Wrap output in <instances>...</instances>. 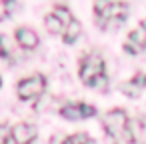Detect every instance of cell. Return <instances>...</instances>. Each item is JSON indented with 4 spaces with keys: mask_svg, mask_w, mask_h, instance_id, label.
I'll return each mask as SVG.
<instances>
[{
    "mask_svg": "<svg viewBox=\"0 0 146 144\" xmlns=\"http://www.w3.org/2000/svg\"><path fill=\"white\" fill-rule=\"evenodd\" d=\"M60 114L64 118H68V120H84V118L94 116L96 114V108L90 106V104L78 102V104H66V106H62L60 108Z\"/></svg>",
    "mask_w": 146,
    "mask_h": 144,
    "instance_id": "cell-4",
    "label": "cell"
},
{
    "mask_svg": "<svg viewBox=\"0 0 146 144\" xmlns=\"http://www.w3.org/2000/svg\"><path fill=\"white\" fill-rule=\"evenodd\" d=\"M112 140H114V144H142V142H138V140H136V136H134V132H132L130 124H128V126H126L118 136H114Z\"/></svg>",
    "mask_w": 146,
    "mask_h": 144,
    "instance_id": "cell-11",
    "label": "cell"
},
{
    "mask_svg": "<svg viewBox=\"0 0 146 144\" xmlns=\"http://www.w3.org/2000/svg\"><path fill=\"white\" fill-rule=\"evenodd\" d=\"M10 132L12 128H8V124H0V144H8V138L12 136Z\"/></svg>",
    "mask_w": 146,
    "mask_h": 144,
    "instance_id": "cell-16",
    "label": "cell"
},
{
    "mask_svg": "<svg viewBox=\"0 0 146 144\" xmlns=\"http://www.w3.org/2000/svg\"><path fill=\"white\" fill-rule=\"evenodd\" d=\"M62 144H92V138L88 136V134H72V136H68Z\"/></svg>",
    "mask_w": 146,
    "mask_h": 144,
    "instance_id": "cell-15",
    "label": "cell"
},
{
    "mask_svg": "<svg viewBox=\"0 0 146 144\" xmlns=\"http://www.w3.org/2000/svg\"><path fill=\"white\" fill-rule=\"evenodd\" d=\"M144 86H146V76H144Z\"/></svg>",
    "mask_w": 146,
    "mask_h": 144,
    "instance_id": "cell-20",
    "label": "cell"
},
{
    "mask_svg": "<svg viewBox=\"0 0 146 144\" xmlns=\"http://www.w3.org/2000/svg\"><path fill=\"white\" fill-rule=\"evenodd\" d=\"M16 42L24 48V50H34L38 46V34L32 30V28H26V26H20L16 30Z\"/></svg>",
    "mask_w": 146,
    "mask_h": 144,
    "instance_id": "cell-8",
    "label": "cell"
},
{
    "mask_svg": "<svg viewBox=\"0 0 146 144\" xmlns=\"http://www.w3.org/2000/svg\"><path fill=\"white\" fill-rule=\"evenodd\" d=\"M12 140L14 144H30L34 138H36V126L34 124H28V122H20L12 128Z\"/></svg>",
    "mask_w": 146,
    "mask_h": 144,
    "instance_id": "cell-6",
    "label": "cell"
},
{
    "mask_svg": "<svg viewBox=\"0 0 146 144\" xmlns=\"http://www.w3.org/2000/svg\"><path fill=\"white\" fill-rule=\"evenodd\" d=\"M126 14H128V6L124 2H116V0H112V2L104 8V12L100 14V18L114 20V22H124Z\"/></svg>",
    "mask_w": 146,
    "mask_h": 144,
    "instance_id": "cell-7",
    "label": "cell"
},
{
    "mask_svg": "<svg viewBox=\"0 0 146 144\" xmlns=\"http://www.w3.org/2000/svg\"><path fill=\"white\" fill-rule=\"evenodd\" d=\"M124 48H126V52H130V54H136V52H140V50L146 48V22H140V24L130 32L128 44H126Z\"/></svg>",
    "mask_w": 146,
    "mask_h": 144,
    "instance_id": "cell-5",
    "label": "cell"
},
{
    "mask_svg": "<svg viewBox=\"0 0 146 144\" xmlns=\"http://www.w3.org/2000/svg\"><path fill=\"white\" fill-rule=\"evenodd\" d=\"M142 86H144V76L138 74V76H134L132 80H128V84H126L122 90H124L128 96H138V92H140Z\"/></svg>",
    "mask_w": 146,
    "mask_h": 144,
    "instance_id": "cell-12",
    "label": "cell"
},
{
    "mask_svg": "<svg viewBox=\"0 0 146 144\" xmlns=\"http://www.w3.org/2000/svg\"><path fill=\"white\" fill-rule=\"evenodd\" d=\"M54 14L60 18V22L64 24V28H66V24H70V22H72V18H74L66 6H56V8H54Z\"/></svg>",
    "mask_w": 146,
    "mask_h": 144,
    "instance_id": "cell-14",
    "label": "cell"
},
{
    "mask_svg": "<svg viewBox=\"0 0 146 144\" xmlns=\"http://www.w3.org/2000/svg\"><path fill=\"white\" fill-rule=\"evenodd\" d=\"M80 32H82L80 22H78L76 18H72V22H70V24H66V28H64V32H62V38H64V42H66V44H72V42L80 36Z\"/></svg>",
    "mask_w": 146,
    "mask_h": 144,
    "instance_id": "cell-9",
    "label": "cell"
},
{
    "mask_svg": "<svg viewBox=\"0 0 146 144\" xmlns=\"http://www.w3.org/2000/svg\"><path fill=\"white\" fill-rule=\"evenodd\" d=\"M104 128H106V134L110 136V138H114V136H118L126 126H128V116H126V112L122 110V108H112L110 112H106L104 114Z\"/></svg>",
    "mask_w": 146,
    "mask_h": 144,
    "instance_id": "cell-3",
    "label": "cell"
},
{
    "mask_svg": "<svg viewBox=\"0 0 146 144\" xmlns=\"http://www.w3.org/2000/svg\"><path fill=\"white\" fill-rule=\"evenodd\" d=\"M0 86H2V76H0Z\"/></svg>",
    "mask_w": 146,
    "mask_h": 144,
    "instance_id": "cell-19",
    "label": "cell"
},
{
    "mask_svg": "<svg viewBox=\"0 0 146 144\" xmlns=\"http://www.w3.org/2000/svg\"><path fill=\"white\" fill-rule=\"evenodd\" d=\"M10 14V4H6L4 0H0V22Z\"/></svg>",
    "mask_w": 146,
    "mask_h": 144,
    "instance_id": "cell-17",
    "label": "cell"
},
{
    "mask_svg": "<svg viewBox=\"0 0 146 144\" xmlns=\"http://www.w3.org/2000/svg\"><path fill=\"white\" fill-rule=\"evenodd\" d=\"M44 24H46V30H48L50 34H62V32H64V24L60 22V18H58L54 12L46 16Z\"/></svg>",
    "mask_w": 146,
    "mask_h": 144,
    "instance_id": "cell-10",
    "label": "cell"
},
{
    "mask_svg": "<svg viewBox=\"0 0 146 144\" xmlns=\"http://www.w3.org/2000/svg\"><path fill=\"white\" fill-rule=\"evenodd\" d=\"M12 54V42L6 34H0V56L2 58H8Z\"/></svg>",
    "mask_w": 146,
    "mask_h": 144,
    "instance_id": "cell-13",
    "label": "cell"
},
{
    "mask_svg": "<svg viewBox=\"0 0 146 144\" xmlns=\"http://www.w3.org/2000/svg\"><path fill=\"white\" fill-rule=\"evenodd\" d=\"M4 2H6V4H10V2H12V0H4Z\"/></svg>",
    "mask_w": 146,
    "mask_h": 144,
    "instance_id": "cell-18",
    "label": "cell"
},
{
    "mask_svg": "<svg viewBox=\"0 0 146 144\" xmlns=\"http://www.w3.org/2000/svg\"><path fill=\"white\" fill-rule=\"evenodd\" d=\"M80 80L86 86H104L106 84V66L100 54H88L80 62Z\"/></svg>",
    "mask_w": 146,
    "mask_h": 144,
    "instance_id": "cell-1",
    "label": "cell"
},
{
    "mask_svg": "<svg viewBox=\"0 0 146 144\" xmlns=\"http://www.w3.org/2000/svg\"><path fill=\"white\" fill-rule=\"evenodd\" d=\"M46 88V78L42 74H32L28 78H22L16 86V94L20 100H32L38 98Z\"/></svg>",
    "mask_w": 146,
    "mask_h": 144,
    "instance_id": "cell-2",
    "label": "cell"
}]
</instances>
